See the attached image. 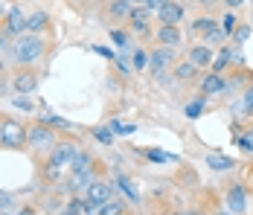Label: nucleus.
Segmentation results:
<instances>
[{"instance_id": "45", "label": "nucleus", "mask_w": 253, "mask_h": 215, "mask_svg": "<svg viewBox=\"0 0 253 215\" xmlns=\"http://www.w3.org/2000/svg\"><path fill=\"white\" fill-rule=\"evenodd\" d=\"M245 108H253V87L245 90Z\"/></svg>"}, {"instance_id": "3", "label": "nucleus", "mask_w": 253, "mask_h": 215, "mask_svg": "<svg viewBox=\"0 0 253 215\" xmlns=\"http://www.w3.org/2000/svg\"><path fill=\"white\" fill-rule=\"evenodd\" d=\"M0 145L3 148H26V125L12 117L0 120Z\"/></svg>"}, {"instance_id": "32", "label": "nucleus", "mask_w": 253, "mask_h": 215, "mask_svg": "<svg viewBox=\"0 0 253 215\" xmlns=\"http://www.w3.org/2000/svg\"><path fill=\"white\" fill-rule=\"evenodd\" d=\"M64 172H67V169H61V166H52V163H44V177H47V180H55V183H58Z\"/></svg>"}, {"instance_id": "12", "label": "nucleus", "mask_w": 253, "mask_h": 215, "mask_svg": "<svg viewBox=\"0 0 253 215\" xmlns=\"http://www.w3.org/2000/svg\"><path fill=\"white\" fill-rule=\"evenodd\" d=\"M157 18H160V24H180L183 21V6L177 3V0H169L160 12H157Z\"/></svg>"}, {"instance_id": "33", "label": "nucleus", "mask_w": 253, "mask_h": 215, "mask_svg": "<svg viewBox=\"0 0 253 215\" xmlns=\"http://www.w3.org/2000/svg\"><path fill=\"white\" fill-rule=\"evenodd\" d=\"M239 148L248 151V154H253V128L245 131V134H239Z\"/></svg>"}, {"instance_id": "49", "label": "nucleus", "mask_w": 253, "mask_h": 215, "mask_svg": "<svg viewBox=\"0 0 253 215\" xmlns=\"http://www.w3.org/2000/svg\"><path fill=\"white\" fill-rule=\"evenodd\" d=\"M3 70H6V64H3V58H0V76H3Z\"/></svg>"}, {"instance_id": "46", "label": "nucleus", "mask_w": 253, "mask_h": 215, "mask_svg": "<svg viewBox=\"0 0 253 215\" xmlns=\"http://www.w3.org/2000/svg\"><path fill=\"white\" fill-rule=\"evenodd\" d=\"M221 3H224V6H227V9H239V6H242V3H245V0H221Z\"/></svg>"}, {"instance_id": "30", "label": "nucleus", "mask_w": 253, "mask_h": 215, "mask_svg": "<svg viewBox=\"0 0 253 215\" xmlns=\"http://www.w3.org/2000/svg\"><path fill=\"white\" fill-rule=\"evenodd\" d=\"M224 38H227V35L221 32V26H215V29H210V32L204 35V44H207V47H215V44H221Z\"/></svg>"}, {"instance_id": "29", "label": "nucleus", "mask_w": 253, "mask_h": 215, "mask_svg": "<svg viewBox=\"0 0 253 215\" xmlns=\"http://www.w3.org/2000/svg\"><path fill=\"white\" fill-rule=\"evenodd\" d=\"M128 21H131V24H146V21H149V9H146V6H134V9L128 12Z\"/></svg>"}, {"instance_id": "25", "label": "nucleus", "mask_w": 253, "mask_h": 215, "mask_svg": "<svg viewBox=\"0 0 253 215\" xmlns=\"http://www.w3.org/2000/svg\"><path fill=\"white\" fill-rule=\"evenodd\" d=\"M108 9H111V15H114V18H128L131 3H128V0H111V6H108Z\"/></svg>"}, {"instance_id": "37", "label": "nucleus", "mask_w": 253, "mask_h": 215, "mask_svg": "<svg viewBox=\"0 0 253 215\" xmlns=\"http://www.w3.org/2000/svg\"><path fill=\"white\" fill-rule=\"evenodd\" d=\"M245 85V76H233L230 82H224V93H233V90H239Z\"/></svg>"}, {"instance_id": "8", "label": "nucleus", "mask_w": 253, "mask_h": 215, "mask_svg": "<svg viewBox=\"0 0 253 215\" xmlns=\"http://www.w3.org/2000/svg\"><path fill=\"white\" fill-rule=\"evenodd\" d=\"M35 87H38V76L35 73H29V70H18L15 76H12V90L15 93H35Z\"/></svg>"}, {"instance_id": "27", "label": "nucleus", "mask_w": 253, "mask_h": 215, "mask_svg": "<svg viewBox=\"0 0 253 215\" xmlns=\"http://www.w3.org/2000/svg\"><path fill=\"white\" fill-rule=\"evenodd\" d=\"M102 215H126V204L117 201V198H111L108 204H102Z\"/></svg>"}, {"instance_id": "6", "label": "nucleus", "mask_w": 253, "mask_h": 215, "mask_svg": "<svg viewBox=\"0 0 253 215\" xmlns=\"http://www.w3.org/2000/svg\"><path fill=\"white\" fill-rule=\"evenodd\" d=\"M149 67L154 73H163L166 67H175V49L172 47H157L149 52Z\"/></svg>"}, {"instance_id": "16", "label": "nucleus", "mask_w": 253, "mask_h": 215, "mask_svg": "<svg viewBox=\"0 0 253 215\" xmlns=\"http://www.w3.org/2000/svg\"><path fill=\"white\" fill-rule=\"evenodd\" d=\"M207 166L212 169V172H230V169L236 166V160L224 157V154H207Z\"/></svg>"}, {"instance_id": "26", "label": "nucleus", "mask_w": 253, "mask_h": 215, "mask_svg": "<svg viewBox=\"0 0 253 215\" xmlns=\"http://www.w3.org/2000/svg\"><path fill=\"white\" fill-rule=\"evenodd\" d=\"M114 137H117V134H114L108 125H102V128H93V140H96V143H102V145H111V143H114Z\"/></svg>"}, {"instance_id": "20", "label": "nucleus", "mask_w": 253, "mask_h": 215, "mask_svg": "<svg viewBox=\"0 0 253 215\" xmlns=\"http://www.w3.org/2000/svg\"><path fill=\"white\" fill-rule=\"evenodd\" d=\"M230 49H233V47H221V52L212 58V67H210V73H224V70H227V64H230Z\"/></svg>"}, {"instance_id": "41", "label": "nucleus", "mask_w": 253, "mask_h": 215, "mask_svg": "<svg viewBox=\"0 0 253 215\" xmlns=\"http://www.w3.org/2000/svg\"><path fill=\"white\" fill-rule=\"evenodd\" d=\"M166 3H169V0H149V3H146V9H149V15H157Z\"/></svg>"}, {"instance_id": "18", "label": "nucleus", "mask_w": 253, "mask_h": 215, "mask_svg": "<svg viewBox=\"0 0 253 215\" xmlns=\"http://www.w3.org/2000/svg\"><path fill=\"white\" fill-rule=\"evenodd\" d=\"M140 154H143L146 160H152V163H172V160H175V154H169V151H163V148H140Z\"/></svg>"}, {"instance_id": "38", "label": "nucleus", "mask_w": 253, "mask_h": 215, "mask_svg": "<svg viewBox=\"0 0 253 215\" xmlns=\"http://www.w3.org/2000/svg\"><path fill=\"white\" fill-rule=\"evenodd\" d=\"M61 215H82V198H76V201H70L64 210H61Z\"/></svg>"}, {"instance_id": "42", "label": "nucleus", "mask_w": 253, "mask_h": 215, "mask_svg": "<svg viewBox=\"0 0 253 215\" xmlns=\"http://www.w3.org/2000/svg\"><path fill=\"white\" fill-rule=\"evenodd\" d=\"M12 201H15L12 195H6V192H0V213H6V210L12 207Z\"/></svg>"}, {"instance_id": "50", "label": "nucleus", "mask_w": 253, "mask_h": 215, "mask_svg": "<svg viewBox=\"0 0 253 215\" xmlns=\"http://www.w3.org/2000/svg\"><path fill=\"white\" fill-rule=\"evenodd\" d=\"M218 215H233V213H230V210H224V213H218Z\"/></svg>"}, {"instance_id": "24", "label": "nucleus", "mask_w": 253, "mask_h": 215, "mask_svg": "<svg viewBox=\"0 0 253 215\" xmlns=\"http://www.w3.org/2000/svg\"><path fill=\"white\" fill-rule=\"evenodd\" d=\"M117 70L123 73V76H131V70H134V64H131V52H117Z\"/></svg>"}, {"instance_id": "43", "label": "nucleus", "mask_w": 253, "mask_h": 215, "mask_svg": "<svg viewBox=\"0 0 253 215\" xmlns=\"http://www.w3.org/2000/svg\"><path fill=\"white\" fill-rule=\"evenodd\" d=\"M131 29H134L137 35H149V26L146 24H131Z\"/></svg>"}, {"instance_id": "4", "label": "nucleus", "mask_w": 253, "mask_h": 215, "mask_svg": "<svg viewBox=\"0 0 253 215\" xmlns=\"http://www.w3.org/2000/svg\"><path fill=\"white\" fill-rule=\"evenodd\" d=\"M79 154L76 143H70V140H58L55 143V148H52L50 154H47V163H52V166H61L70 172V163H73V157Z\"/></svg>"}, {"instance_id": "40", "label": "nucleus", "mask_w": 253, "mask_h": 215, "mask_svg": "<svg viewBox=\"0 0 253 215\" xmlns=\"http://www.w3.org/2000/svg\"><path fill=\"white\" fill-rule=\"evenodd\" d=\"M230 64H236V67H245V55H242V49H230Z\"/></svg>"}, {"instance_id": "53", "label": "nucleus", "mask_w": 253, "mask_h": 215, "mask_svg": "<svg viewBox=\"0 0 253 215\" xmlns=\"http://www.w3.org/2000/svg\"><path fill=\"white\" fill-rule=\"evenodd\" d=\"M0 215H12V213H0Z\"/></svg>"}, {"instance_id": "52", "label": "nucleus", "mask_w": 253, "mask_h": 215, "mask_svg": "<svg viewBox=\"0 0 253 215\" xmlns=\"http://www.w3.org/2000/svg\"><path fill=\"white\" fill-rule=\"evenodd\" d=\"M146 3H149V0H140V6H146Z\"/></svg>"}, {"instance_id": "17", "label": "nucleus", "mask_w": 253, "mask_h": 215, "mask_svg": "<svg viewBox=\"0 0 253 215\" xmlns=\"http://www.w3.org/2000/svg\"><path fill=\"white\" fill-rule=\"evenodd\" d=\"M93 169V157L87 154V151H79L76 157H73V163H70V172L67 174H79V172H90Z\"/></svg>"}, {"instance_id": "48", "label": "nucleus", "mask_w": 253, "mask_h": 215, "mask_svg": "<svg viewBox=\"0 0 253 215\" xmlns=\"http://www.w3.org/2000/svg\"><path fill=\"white\" fill-rule=\"evenodd\" d=\"M3 18H6V9L0 6V29H3Z\"/></svg>"}, {"instance_id": "10", "label": "nucleus", "mask_w": 253, "mask_h": 215, "mask_svg": "<svg viewBox=\"0 0 253 215\" xmlns=\"http://www.w3.org/2000/svg\"><path fill=\"white\" fill-rule=\"evenodd\" d=\"M212 58H215V52L212 47H207V44H195V47H189V61L198 67V70H207V67H212Z\"/></svg>"}, {"instance_id": "13", "label": "nucleus", "mask_w": 253, "mask_h": 215, "mask_svg": "<svg viewBox=\"0 0 253 215\" xmlns=\"http://www.w3.org/2000/svg\"><path fill=\"white\" fill-rule=\"evenodd\" d=\"M201 93H207V96L224 93V76L221 73H207L201 79Z\"/></svg>"}, {"instance_id": "31", "label": "nucleus", "mask_w": 253, "mask_h": 215, "mask_svg": "<svg viewBox=\"0 0 253 215\" xmlns=\"http://www.w3.org/2000/svg\"><path fill=\"white\" fill-rule=\"evenodd\" d=\"M183 114H186L189 120H198V117L204 114V99H195V102H189V105L183 108Z\"/></svg>"}, {"instance_id": "15", "label": "nucleus", "mask_w": 253, "mask_h": 215, "mask_svg": "<svg viewBox=\"0 0 253 215\" xmlns=\"http://www.w3.org/2000/svg\"><path fill=\"white\" fill-rule=\"evenodd\" d=\"M175 79L177 82H195V79H198V67L186 58V61L175 64Z\"/></svg>"}, {"instance_id": "44", "label": "nucleus", "mask_w": 253, "mask_h": 215, "mask_svg": "<svg viewBox=\"0 0 253 215\" xmlns=\"http://www.w3.org/2000/svg\"><path fill=\"white\" fill-rule=\"evenodd\" d=\"M93 49H96L99 55H105V58H117V55H114V49H108V47H93Z\"/></svg>"}, {"instance_id": "7", "label": "nucleus", "mask_w": 253, "mask_h": 215, "mask_svg": "<svg viewBox=\"0 0 253 215\" xmlns=\"http://www.w3.org/2000/svg\"><path fill=\"white\" fill-rule=\"evenodd\" d=\"M84 198L93 201V204H108V201L114 198V183H108V180H93V183L84 189Z\"/></svg>"}, {"instance_id": "47", "label": "nucleus", "mask_w": 253, "mask_h": 215, "mask_svg": "<svg viewBox=\"0 0 253 215\" xmlns=\"http://www.w3.org/2000/svg\"><path fill=\"white\" fill-rule=\"evenodd\" d=\"M201 6H215V3H221V0H198Z\"/></svg>"}, {"instance_id": "54", "label": "nucleus", "mask_w": 253, "mask_h": 215, "mask_svg": "<svg viewBox=\"0 0 253 215\" xmlns=\"http://www.w3.org/2000/svg\"><path fill=\"white\" fill-rule=\"evenodd\" d=\"M251 24H253V21H251Z\"/></svg>"}, {"instance_id": "39", "label": "nucleus", "mask_w": 253, "mask_h": 215, "mask_svg": "<svg viewBox=\"0 0 253 215\" xmlns=\"http://www.w3.org/2000/svg\"><path fill=\"white\" fill-rule=\"evenodd\" d=\"M12 105H15V108H24V111H32V102H29V96H15V99H12Z\"/></svg>"}, {"instance_id": "36", "label": "nucleus", "mask_w": 253, "mask_h": 215, "mask_svg": "<svg viewBox=\"0 0 253 215\" xmlns=\"http://www.w3.org/2000/svg\"><path fill=\"white\" fill-rule=\"evenodd\" d=\"M253 26H236V32H233V38H236V44H245L248 38H251Z\"/></svg>"}, {"instance_id": "2", "label": "nucleus", "mask_w": 253, "mask_h": 215, "mask_svg": "<svg viewBox=\"0 0 253 215\" xmlns=\"http://www.w3.org/2000/svg\"><path fill=\"white\" fill-rule=\"evenodd\" d=\"M55 143H58V137H55V131H52L50 125L35 122V125L26 128V148H29V151H35V154H50L52 148H55Z\"/></svg>"}, {"instance_id": "19", "label": "nucleus", "mask_w": 253, "mask_h": 215, "mask_svg": "<svg viewBox=\"0 0 253 215\" xmlns=\"http://www.w3.org/2000/svg\"><path fill=\"white\" fill-rule=\"evenodd\" d=\"M114 183H117V189L123 192L131 204H137V201H140V195H137V189H134V183L128 180L126 174H117V180H114Z\"/></svg>"}, {"instance_id": "21", "label": "nucleus", "mask_w": 253, "mask_h": 215, "mask_svg": "<svg viewBox=\"0 0 253 215\" xmlns=\"http://www.w3.org/2000/svg\"><path fill=\"white\" fill-rule=\"evenodd\" d=\"M221 32H224V35H233V32H236V26H239V18H236V9H227V15H224V18H221Z\"/></svg>"}, {"instance_id": "9", "label": "nucleus", "mask_w": 253, "mask_h": 215, "mask_svg": "<svg viewBox=\"0 0 253 215\" xmlns=\"http://www.w3.org/2000/svg\"><path fill=\"white\" fill-rule=\"evenodd\" d=\"M227 210L233 215H242L245 210H248V192H245L242 183H233V186L227 189Z\"/></svg>"}, {"instance_id": "1", "label": "nucleus", "mask_w": 253, "mask_h": 215, "mask_svg": "<svg viewBox=\"0 0 253 215\" xmlns=\"http://www.w3.org/2000/svg\"><path fill=\"white\" fill-rule=\"evenodd\" d=\"M47 52V41L41 38V35H29V32H24V35H18L15 38V44H12V58L18 61V64H35L41 55Z\"/></svg>"}, {"instance_id": "51", "label": "nucleus", "mask_w": 253, "mask_h": 215, "mask_svg": "<svg viewBox=\"0 0 253 215\" xmlns=\"http://www.w3.org/2000/svg\"><path fill=\"white\" fill-rule=\"evenodd\" d=\"M183 215H201V213H183Z\"/></svg>"}, {"instance_id": "22", "label": "nucleus", "mask_w": 253, "mask_h": 215, "mask_svg": "<svg viewBox=\"0 0 253 215\" xmlns=\"http://www.w3.org/2000/svg\"><path fill=\"white\" fill-rule=\"evenodd\" d=\"M215 26H218V24L207 15V18H195V21H192V32H195V35H207V32H210V29H215Z\"/></svg>"}, {"instance_id": "5", "label": "nucleus", "mask_w": 253, "mask_h": 215, "mask_svg": "<svg viewBox=\"0 0 253 215\" xmlns=\"http://www.w3.org/2000/svg\"><path fill=\"white\" fill-rule=\"evenodd\" d=\"M26 18H29V15L21 12V6H9V9H6V18H3V32L12 35V38L24 35L26 32Z\"/></svg>"}, {"instance_id": "34", "label": "nucleus", "mask_w": 253, "mask_h": 215, "mask_svg": "<svg viewBox=\"0 0 253 215\" xmlns=\"http://www.w3.org/2000/svg\"><path fill=\"white\" fill-rule=\"evenodd\" d=\"M82 215H102V204H93V201L82 198Z\"/></svg>"}, {"instance_id": "35", "label": "nucleus", "mask_w": 253, "mask_h": 215, "mask_svg": "<svg viewBox=\"0 0 253 215\" xmlns=\"http://www.w3.org/2000/svg\"><path fill=\"white\" fill-rule=\"evenodd\" d=\"M108 128H111L114 134H120V137H128V134H134V131H137L134 125H123V122H111Z\"/></svg>"}, {"instance_id": "23", "label": "nucleus", "mask_w": 253, "mask_h": 215, "mask_svg": "<svg viewBox=\"0 0 253 215\" xmlns=\"http://www.w3.org/2000/svg\"><path fill=\"white\" fill-rule=\"evenodd\" d=\"M38 122H44V125H50V128H70V122L61 120V117H55V114H50V111H44V114L38 117Z\"/></svg>"}, {"instance_id": "11", "label": "nucleus", "mask_w": 253, "mask_h": 215, "mask_svg": "<svg viewBox=\"0 0 253 215\" xmlns=\"http://www.w3.org/2000/svg\"><path fill=\"white\" fill-rule=\"evenodd\" d=\"M154 38H157V44H160V47H172V49H175L177 44H180V38H183V35H180V29H177L175 24H160V26H157V32H154Z\"/></svg>"}, {"instance_id": "14", "label": "nucleus", "mask_w": 253, "mask_h": 215, "mask_svg": "<svg viewBox=\"0 0 253 215\" xmlns=\"http://www.w3.org/2000/svg\"><path fill=\"white\" fill-rule=\"evenodd\" d=\"M47 24H50V15H47V12H32V15L26 18V32H29V35H38V32L47 29Z\"/></svg>"}, {"instance_id": "28", "label": "nucleus", "mask_w": 253, "mask_h": 215, "mask_svg": "<svg viewBox=\"0 0 253 215\" xmlns=\"http://www.w3.org/2000/svg\"><path fill=\"white\" fill-rule=\"evenodd\" d=\"M131 64H134V70H143L146 64H149V52L140 47H134V52H131Z\"/></svg>"}]
</instances>
